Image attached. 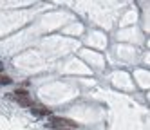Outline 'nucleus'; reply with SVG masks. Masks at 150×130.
Here are the masks:
<instances>
[{
	"label": "nucleus",
	"mask_w": 150,
	"mask_h": 130,
	"mask_svg": "<svg viewBox=\"0 0 150 130\" xmlns=\"http://www.w3.org/2000/svg\"><path fill=\"white\" fill-rule=\"evenodd\" d=\"M49 126L54 128V130H60V128H76V123L72 119H65V117H58V116H51L49 117Z\"/></svg>",
	"instance_id": "1"
},
{
	"label": "nucleus",
	"mask_w": 150,
	"mask_h": 130,
	"mask_svg": "<svg viewBox=\"0 0 150 130\" xmlns=\"http://www.w3.org/2000/svg\"><path fill=\"white\" fill-rule=\"evenodd\" d=\"M15 100H16L20 105H24V107H31L29 94H27V90H24V89H20V90L15 92Z\"/></svg>",
	"instance_id": "2"
},
{
	"label": "nucleus",
	"mask_w": 150,
	"mask_h": 130,
	"mask_svg": "<svg viewBox=\"0 0 150 130\" xmlns=\"http://www.w3.org/2000/svg\"><path fill=\"white\" fill-rule=\"evenodd\" d=\"M35 114H38V116H47V114H51V110L49 108H45V107H36V108H31Z\"/></svg>",
	"instance_id": "3"
},
{
	"label": "nucleus",
	"mask_w": 150,
	"mask_h": 130,
	"mask_svg": "<svg viewBox=\"0 0 150 130\" xmlns=\"http://www.w3.org/2000/svg\"><path fill=\"white\" fill-rule=\"evenodd\" d=\"M9 83H11V78H9V76L0 74V85H9Z\"/></svg>",
	"instance_id": "4"
},
{
	"label": "nucleus",
	"mask_w": 150,
	"mask_h": 130,
	"mask_svg": "<svg viewBox=\"0 0 150 130\" xmlns=\"http://www.w3.org/2000/svg\"><path fill=\"white\" fill-rule=\"evenodd\" d=\"M60 130H78V128H72V126H69V128H60Z\"/></svg>",
	"instance_id": "5"
},
{
	"label": "nucleus",
	"mask_w": 150,
	"mask_h": 130,
	"mask_svg": "<svg viewBox=\"0 0 150 130\" xmlns=\"http://www.w3.org/2000/svg\"><path fill=\"white\" fill-rule=\"evenodd\" d=\"M0 71H2V61H0Z\"/></svg>",
	"instance_id": "6"
}]
</instances>
